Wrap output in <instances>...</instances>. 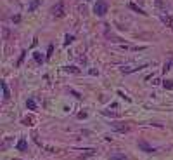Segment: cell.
Here are the masks:
<instances>
[{
	"label": "cell",
	"instance_id": "1",
	"mask_svg": "<svg viewBox=\"0 0 173 160\" xmlns=\"http://www.w3.org/2000/svg\"><path fill=\"white\" fill-rule=\"evenodd\" d=\"M94 11H95L97 16H104L107 12V4L104 0H97V4L94 5Z\"/></svg>",
	"mask_w": 173,
	"mask_h": 160
},
{
	"label": "cell",
	"instance_id": "2",
	"mask_svg": "<svg viewBox=\"0 0 173 160\" xmlns=\"http://www.w3.org/2000/svg\"><path fill=\"white\" fill-rule=\"evenodd\" d=\"M52 12H54V16H56V18H61V16L64 14V4H62V2H59L57 5H54Z\"/></svg>",
	"mask_w": 173,
	"mask_h": 160
},
{
	"label": "cell",
	"instance_id": "3",
	"mask_svg": "<svg viewBox=\"0 0 173 160\" xmlns=\"http://www.w3.org/2000/svg\"><path fill=\"white\" fill-rule=\"evenodd\" d=\"M2 91H4V99L7 101L11 98V94H9V89H7V84L5 82H2Z\"/></svg>",
	"mask_w": 173,
	"mask_h": 160
},
{
	"label": "cell",
	"instance_id": "4",
	"mask_svg": "<svg viewBox=\"0 0 173 160\" xmlns=\"http://www.w3.org/2000/svg\"><path fill=\"white\" fill-rule=\"evenodd\" d=\"M138 146H140V148H144V151H154L153 146H149L145 141H138Z\"/></svg>",
	"mask_w": 173,
	"mask_h": 160
},
{
	"label": "cell",
	"instance_id": "5",
	"mask_svg": "<svg viewBox=\"0 0 173 160\" xmlns=\"http://www.w3.org/2000/svg\"><path fill=\"white\" fill-rule=\"evenodd\" d=\"M161 19H163V23H166V26L173 28V18H170V16H161Z\"/></svg>",
	"mask_w": 173,
	"mask_h": 160
},
{
	"label": "cell",
	"instance_id": "6",
	"mask_svg": "<svg viewBox=\"0 0 173 160\" xmlns=\"http://www.w3.org/2000/svg\"><path fill=\"white\" fill-rule=\"evenodd\" d=\"M111 160H128L125 155H121V153H113L111 155Z\"/></svg>",
	"mask_w": 173,
	"mask_h": 160
},
{
	"label": "cell",
	"instance_id": "7",
	"mask_svg": "<svg viewBox=\"0 0 173 160\" xmlns=\"http://www.w3.org/2000/svg\"><path fill=\"white\" fill-rule=\"evenodd\" d=\"M26 139H19V143H18V150H21V151H24L26 150Z\"/></svg>",
	"mask_w": 173,
	"mask_h": 160
},
{
	"label": "cell",
	"instance_id": "8",
	"mask_svg": "<svg viewBox=\"0 0 173 160\" xmlns=\"http://www.w3.org/2000/svg\"><path fill=\"white\" fill-rule=\"evenodd\" d=\"M26 106H28L30 110H37V104H35V101H33V99H28V101H26Z\"/></svg>",
	"mask_w": 173,
	"mask_h": 160
},
{
	"label": "cell",
	"instance_id": "9",
	"mask_svg": "<svg viewBox=\"0 0 173 160\" xmlns=\"http://www.w3.org/2000/svg\"><path fill=\"white\" fill-rule=\"evenodd\" d=\"M33 58H35L37 63H42V61H43V56H42L40 52H33Z\"/></svg>",
	"mask_w": 173,
	"mask_h": 160
},
{
	"label": "cell",
	"instance_id": "10",
	"mask_svg": "<svg viewBox=\"0 0 173 160\" xmlns=\"http://www.w3.org/2000/svg\"><path fill=\"white\" fill-rule=\"evenodd\" d=\"M130 7H132V9H133L135 12H140V14H145V12H144V11H142V9H140V7H137V5H135V4H130Z\"/></svg>",
	"mask_w": 173,
	"mask_h": 160
},
{
	"label": "cell",
	"instance_id": "11",
	"mask_svg": "<svg viewBox=\"0 0 173 160\" xmlns=\"http://www.w3.org/2000/svg\"><path fill=\"white\" fill-rule=\"evenodd\" d=\"M38 4H40V0H33V2H31V5H30V11H33Z\"/></svg>",
	"mask_w": 173,
	"mask_h": 160
},
{
	"label": "cell",
	"instance_id": "12",
	"mask_svg": "<svg viewBox=\"0 0 173 160\" xmlns=\"http://www.w3.org/2000/svg\"><path fill=\"white\" fill-rule=\"evenodd\" d=\"M23 124H26V125H31V124H33V120L28 117V119H23Z\"/></svg>",
	"mask_w": 173,
	"mask_h": 160
},
{
	"label": "cell",
	"instance_id": "13",
	"mask_svg": "<svg viewBox=\"0 0 173 160\" xmlns=\"http://www.w3.org/2000/svg\"><path fill=\"white\" fill-rule=\"evenodd\" d=\"M165 87H168V89H172V87H173V82H165Z\"/></svg>",
	"mask_w": 173,
	"mask_h": 160
},
{
	"label": "cell",
	"instance_id": "14",
	"mask_svg": "<svg viewBox=\"0 0 173 160\" xmlns=\"http://www.w3.org/2000/svg\"><path fill=\"white\" fill-rule=\"evenodd\" d=\"M71 42H73V37H71V35H68V37H66V44H71Z\"/></svg>",
	"mask_w": 173,
	"mask_h": 160
},
{
	"label": "cell",
	"instance_id": "15",
	"mask_svg": "<svg viewBox=\"0 0 173 160\" xmlns=\"http://www.w3.org/2000/svg\"><path fill=\"white\" fill-rule=\"evenodd\" d=\"M66 70H68V71H73V73H76V71H78L76 68H69V66H68V68H66Z\"/></svg>",
	"mask_w": 173,
	"mask_h": 160
}]
</instances>
